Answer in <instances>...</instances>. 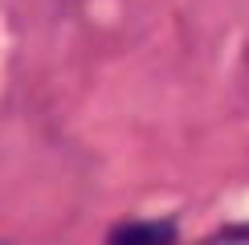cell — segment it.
<instances>
[{
    "instance_id": "1",
    "label": "cell",
    "mask_w": 249,
    "mask_h": 245,
    "mask_svg": "<svg viewBox=\"0 0 249 245\" xmlns=\"http://www.w3.org/2000/svg\"><path fill=\"white\" fill-rule=\"evenodd\" d=\"M172 241H176L172 221H135V225H119L107 245H172Z\"/></svg>"
}]
</instances>
